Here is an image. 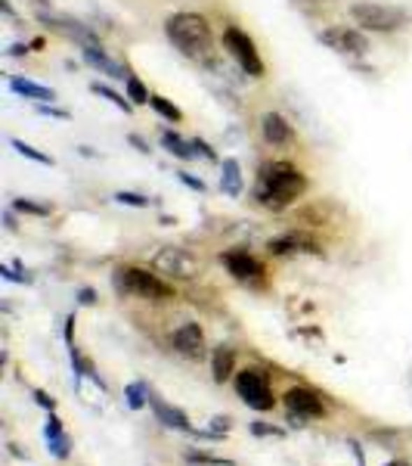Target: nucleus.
<instances>
[{"instance_id": "28", "label": "nucleus", "mask_w": 412, "mask_h": 466, "mask_svg": "<svg viewBox=\"0 0 412 466\" xmlns=\"http://www.w3.org/2000/svg\"><path fill=\"white\" fill-rule=\"evenodd\" d=\"M0 274H3V280H10V283H31V274H25L19 264H16V268L3 264V268H0Z\"/></svg>"}, {"instance_id": "31", "label": "nucleus", "mask_w": 412, "mask_h": 466, "mask_svg": "<svg viewBox=\"0 0 412 466\" xmlns=\"http://www.w3.org/2000/svg\"><path fill=\"white\" fill-rule=\"evenodd\" d=\"M190 460L195 463H208V466H233V460H223V457H208V454H195V451H190Z\"/></svg>"}, {"instance_id": "29", "label": "nucleus", "mask_w": 412, "mask_h": 466, "mask_svg": "<svg viewBox=\"0 0 412 466\" xmlns=\"http://www.w3.org/2000/svg\"><path fill=\"white\" fill-rule=\"evenodd\" d=\"M50 454L59 457V460H65V457L71 454V441L65 439V435H59V439H50Z\"/></svg>"}, {"instance_id": "5", "label": "nucleus", "mask_w": 412, "mask_h": 466, "mask_svg": "<svg viewBox=\"0 0 412 466\" xmlns=\"http://www.w3.org/2000/svg\"><path fill=\"white\" fill-rule=\"evenodd\" d=\"M223 50L233 56V62L248 78H264L267 66H264V60H260V53H257V44L242 32V28H236V25L223 28Z\"/></svg>"}, {"instance_id": "3", "label": "nucleus", "mask_w": 412, "mask_h": 466, "mask_svg": "<svg viewBox=\"0 0 412 466\" xmlns=\"http://www.w3.org/2000/svg\"><path fill=\"white\" fill-rule=\"evenodd\" d=\"M350 19L357 28L372 34H390L400 32L403 25L409 22V13L403 6H390V4H378V0H357L350 4Z\"/></svg>"}, {"instance_id": "9", "label": "nucleus", "mask_w": 412, "mask_h": 466, "mask_svg": "<svg viewBox=\"0 0 412 466\" xmlns=\"http://www.w3.org/2000/svg\"><path fill=\"white\" fill-rule=\"evenodd\" d=\"M260 137L270 146H288V143H294V128L282 112H264L260 116Z\"/></svg>"}, {"instance_id": "17", "label": "nucleus", "mask_w": 412, "mask_h": 466, "mask_svg": "<svg viewBox=\"0 0 412 466\" xmlns=\"http://www.w3.org/2000/svg\"><path fill=\"white\" fill-rule=\"evenodd\" d=\"M162 146L168 149V153L173 156V159H180V162H190L195 159V149H192V140H186V137H180L177 131H162Z\"/></svg>"}, {"instance_id": "20", "label": "nucleus", "mask_w": 412, "mask_h": 466, "mask_svg": "<svg viewBox=\"0 0 412 466\" xmlns=\"http://www.w3.org/2000/svg\"><path fill=\"white\" fill-rule=\"evenodd\" d=\"M149 106H152V109H155L164 121H171V125L183 121V112H180V106H177V103H171V100H168V97H162V93H152Z\"/></svg>"}, {"instance_id": "25", "label": "nucleus", "mask_w": 412, "mask_h": 466, "mask_svg": "<svg viewBox=\"0 0 412 466\" xmlns=\"http://www.w3.org/2000/svg\"><path fill=\"white\" fill-rule=\"evenodd\" d=\"M10 209L22 212V214H38V218H47V214L53 212V205H41V203H31V199H13Z\"/></svg>"}, {"instance_id": "8", "label": "nucleus", "mask_w": 412, "mask_h": 466, "mask_svg": "<svg viewBox=\"0 0 412 466\" xmlns=\"http://www.w3.org/2000/svg\"><path fill=\"white\" fill-rule=\"evenodd\" d=\"M316 41L325 44L329 50L341 56H366L369 53V38L363 34V28H353V25H329L316 34Z\"/></svg>"}, {"instance_id": "16", "label": "nucleus", "mask_w": 412, "mask_h": 466, "mask_svg": "<svg viewBox=\"0 0 412 466\" xmlns=\"http://www.w3.org/2000/svg\"><path fill=\"white\" fill-rule=\"evenodd\" d=\"M285 407L301 417H322V401L310 389H288L285 392Z\"/></svg>"}, {"instance_id": "27", "label": "nucleus", "mask_w": 412, "mask_h": 466, "mask_svg": "<svg viewBox=\"0 0 412 466\" xmlns=\"http://www.w3.org/2000/svg\"><path fill=\"white\" fill-rule=\"evenodd\" d=\"M192 149H195V159H205V162H217V153H214V146L208 140H201V137H192Z\"/></svg>"}, {"instance_id": "36", "label": "nucleus", "mask_w": 412, "mask_h": 466, "mask_svg": "<svg viewBox=\"0 0 412 466\" xmlns=\"http://www.w3.org/2000/svg\"><path fill=\"white\" fill-rule=\"evenodd\" d=\"M227 429H229V420H227V417H214V420H211V432H214V435L227 432Z\"/></svg>"}, {"instance_id": "11", "label": "nucleus", "mask_w": 412, "mask_h": 466, "mask_svg": "<svg viewBox=\"0 0 412 466\" xmlns=\"http://www.w3.org/2000/svg\"><path fill=\"white\" fill-rule=\"evenodd\" d=\"M223 264H227V270L236 280H257V277H264V264H260L255 255L245 252V249H229V252H223Z\"/></svg>"}, {"instance_id": "10", "label": "nucleus", "mask_w": 412, "mask_h": 466, "mask_svg": "<svg viewBox=\"0 0 412 466\" xmlns=\"http://www.w3.org/2000/svg\"><path fill=\"white\" fill-rule=\"evenodd\" d=\"M81 60H84L93 71H99V75L112 78V81H127V78H130V71L121 66L118 60H112V56L106 53V47H81Z\"/></svg>"}, {"instance_id": "33", "label": "nucleus", "mask_w": 412, "mask_h": 466, "mask_svg": "<svg viewBox=\"0 0 412 466\" xmlns=\"http://www.w3.org/2000/svg\"><path fill=\"white\" fill-rule=\"evenodd\" d=\"M251 432L255 435H282V429L267 426V423H251Z\"/></svg>"}, {"instance_id": "23", "label": "nucleus", "mask_w": 412, "mask_h": 466, "mask_svg": "<svg viewBox=\"0 0 412 466\" xmlns=\"http://www.w3.org/2000/svg\"><path fill=\"white\" fill-rule=\"evenodd\" d=\"M125 97H127L134 106H149L152 93L146 90V84H143L140 78H136V75H130L127 81H125Z\"/></svg>"}, {"instance_id": "39", "label": "nucleus", "mask_w": 412, "mask_h": 466, "mask_svg": "<svg viewBox=\"0 0 412 466\" xmlns=\"http://www.w3.org/2000/svg\"><path fill=\"white\" fill-rule=\"evenodd\" d=\"M298 6H322V4H332V0H292Z\"/></svg>"}, {"instance_id": "38", "label": "nucleus", "mask_w": 412, "mask_h": 466, "mask_svg": "<svg viewBox=\"0 0 412 466\" xmlns=\"http://www.w3.org/2000/svg\"><path fill=\"white\" fill-rule=\"evenodd\" d=\"M130 143H134V146L140 149V153H149V143L143 140V137H136V134H130Z\"/></svg>"}, {"instance_id": "22", "label": "nucleus", "mask_w": 412, "mask_h": 466, "mask_svg": "<svg viewBox=\"0 0 412 466\" xmlns=\"http://www.w3.org/2000/svg\"><path fill=\"white\" fill-rule=\"evenodd\" d=\"M90 90L97 93V97L108 100V103H112L115 109H121V112H134V103H130L127 97H121L118 90H112V88H108V84H103V81H93V84H90Z\"/></svg>"}, {"instance_id": "40", "label": "nucleus", "mask_w": 412, "mask_h": 466, "mask_svg": "<svg viewBox=\"0 0 412 466\" xmlns=\"http://www.w3.org/2000/svg\"><path fill=\"white\" fill-rule=\"evenodd\" d=\"M388 466H397V463H388Z\"/></svg>"}, {"instance_id": "1", "label": "nucleus", "mask_w": 412, "mask_h": 466, "mask_svg": "<svg viewBox=\"0 0 412 466\" xmlns=\"http://www.w3.org/2000/svg\"><path fill=\"white\" fill-rule=\"evenodd\" d=\"M307 193V174L292 162H270L260 168L255 199L264 209H288L294 199H301Z\"/></svg>"}, {"instance_id": "26", "label": "nucleus", "mask_w": 412, "mask_h": 466, "mask_svg": "<svg viewBox=\"0 0 412 466\" xmlns=\"http://www.w3.org/2000/svg\"><path fill=\"white\" fill-rule=\"evenodd\" d=\"M177 181L183 184V186H190L192 193H205V190H208L205 181H201V177H195V174H190L186 168H180V171H177Z\"/></svg>"}, {"instance_id": "12", "label": "nucleus", "mask_w": 412, "mask_h": 466, "mask_svg": "<svg viewBox=\"0 0 412 466\" xmlns=\"http://www.w3.org/2000/svg\"><path fill=\"white\" fill-rule=\"evenodd\" d=\"M220 193L229 199H239L245 193V174H242V162L236 156H223L220 159Z\"/></svg>"}, {"instance_id": "4", "label": "nucleus", "mask_w": 412, "mask_h": 466, "mask_svg": "<svg viewBox=\"0 0 412 466\" xmlns=\"http://www.w3.org/2000/svg\"><path fill=\"white\" fill-rule=\"evenodd\" d=\"M115 289L140 299H173V286H168L158 274H149L143 268H118L115 270Z\"/></svg>"}, {"instance_id": "35", "label": "nucleus", "mask_w": 412, "mask_h": 466, "mask_svg": "<svg viewBox=\"0 0 412 466\" xmlns=\"http://www.w3.org/2000/svg\"><path fill=\"white\" fill-rule=\"evenodd\" d=\"M34 401H38V404H41V407H47V411H53V407H56V401H53V398H50V395H47V392H41V389H38V392H34Z\"/></svg>"}, {"instance_id": "34", "label": "nucleus", "mask_w": 412, "mask_h": 466, "mask_svg": "<svg viewBox=\"0 0 412 466\" xmlns=\"http://www.w3.org/2000/svg\"><path fill=\"white\" fill-rule=\"evenodd\" d=\"M78 302H81V305H93V302H97V292H93L90 286H84V289H78Z\"/></svg>"}, {"instance_id": "13", "label": "nucleus", "mask_w": 412, "mask_h": 466, "mask_svg": "<svg viewBox=\"0 0 412 466\" xmlns=\"http://www.w3.org/2000/svg\"><path fill=\"white\" fill-rule=\"evenodd\" d=\"M149 407H152V413H155V420L162 423V426L180 429V432H192V423H190V417H186L183 411H180V407L168 404V401H162L158 395L149 398Z\"/></svg>"}, {"instance_id": "6", "label": "nucleus", "mask_w": 412, "mask_h": 466, "mask_svg": "<svg viewBox=\"0 0 412 466\" xmlns=\"http://www.w3.org/2000/svg\"><path fill=\"white\" fill-rule=\"evenodd\" d=\"M152 268L171 280H192V277H199L201 261H199V255H192L183 246H162L155 252V258H152Z\"/></svg>"}, {"instance_id": "21", "label": "nucleus", "mask_w": 412, "mask_h": 466, "mask_svg": "<svg viewBox=\"0 0 412 466\" xmlns=\"http://www.w3.org/2000/svg\"><path fill=\"white\" fill-rule=\"evenodd\" d=\"M233 361H236L233 348H227V345L214 348V379H217V383L229 379V373H233Z\"/></svg>"}, {"instance_id": "7", "label": "nucleus", "mask_w": 412, "mask_h": 466, "mask_svg": "<svg viewBox=\"0 0 412 466\" xmlns=\"http://www.w3.org/2000/svg\"><path fill=\"white\" fill-rule=\"evenodd\" d=\"M236 392L255 411H270L273 407V392H270V376L257 367L239 370L236 373Z\"/></svg>"}, {"instance_id": "37", "label": "nucleus", "mask_w": 412, "mask_h": 466, "mask_svg": "<svg viewBox=\"0 0 412 466\" xmlns=\"http://www.w3.org/2000/svg\"><path fill=\"white\" fill-rule=\"evenodd\" d=\"M28 47H31V44H13L10 50H6V56H25Z\"/></svg>"}, {"instance_id": "32", "label": "nucleus", "mask_w": 412, "mask_h": 466, "mask_svg": "<svg viewBox=\"0 0 412 466\" xmlns=\"http://www.w3.org/2000/svg\"><path fill=\"white\" fill-rule=\"evenodd\" d=\"M38 112L41 116H50V118H59V121H69V112L65 109H56L53 103H38Z\"/></svg>"}, {"instance_id": "15", "label": "nucleus", "mask_w": 412, "mask_h": 466, "mask_svg": "<svg viewBox=\"0 0 412 466\" xmlns=\"http://www.w3.org/2000/svg\"><path fill=\"white\" fill-rule=\"evenodd\" d=\"M10 90L22 100H31L34 106L38 103H56V90L47 88V84H38L31 78H22V75H13L10 78Z\"/></svg>"}, {"instance_id": "30", "label": "nucleus", "mask_w": 412, "mask_h": 466, "mask_svg": "<svg viewBox=\"0 0 412 466\" xmlns=\"http://www.w3.org/2000/svg\"><path fill=\"white\" fill-rule=\"evenodd\" d=\"M43 435H47V441H50V439H59V435H65V432H62V420L50 413L47 423H43Z\"/></svg>"}, {"instance_id": "24", "label": "nucleus", "mask_w": 412, "mask_h": 466, "mask_svg": "<svg viewBox=\"0 0 412 466\" xmlns=\"http://www.w3.org/2000/svg\"><path fill=\"white\" fill-rule=\"evenodd\" d=\"M115 203H118V205H130V209H149L152 199L143 196V193H134V190H118V193H115Z\"/></svg>"}, {"instance_id": "14", "label": "nucleus", "mask_w": 412, "mask_h": 466, "mask_svg": "<svg viewBox=\"0 0 412 466\" xmlns=\"http://www.w3.org/2000/svg\"><path fill=\"white\" fill-rule=\"evenodd\" d=\"M173 348L186 357H201L205 355V333L199 324H183L173 333Z\"/></svg>"}, {"instance_id": "2", "label": "nucleus", "mask_w": 412, "mask_h": 466, "mask_svg": "<svg viewBox=\"0 0 412 466\" xmlns=\"http://www.w3.org/2000/svg\"><path fill=\"white\" fill-rule=\"evenodd\" d=\"M164 38L173 44V50L195 62H208L214 56V32L205 16L199 13H171L164 19Z\"/></svg>"}, {"instance_id": "18", "label": "nucleus", "mask_w": 412, "mask_h": 466, "mask_svg": "<svg viewBox=\"0 0 412 466\" xmlns=\"http://www.w3.org/2000/svg\"><path fill=\"white\" fill-rule=\"evenodd\" d=\"M149 398H152V392H149V385L143 383V379H136V383H127L125 401H127L130 411H143V407L149 404Z\"/></svg>"}, {"instance_id": "19", "label": "nucleus", "mask_w": 412, "mask_h": 466, "mask_svg": "<svg viewBox=\"0 0 412 466\" xmlns=\"http://www.w3.org/2000/svg\"><path fill=\"white\" fill-rule=\"evenodd\" d=\"M10 146L16 149V153L22 156V159H31V162H38V165H47V168H53V165H56L53 156L41 153L38 146H31V143H25V140H19V137H10Z\"/></svg>"}]
</instances>
